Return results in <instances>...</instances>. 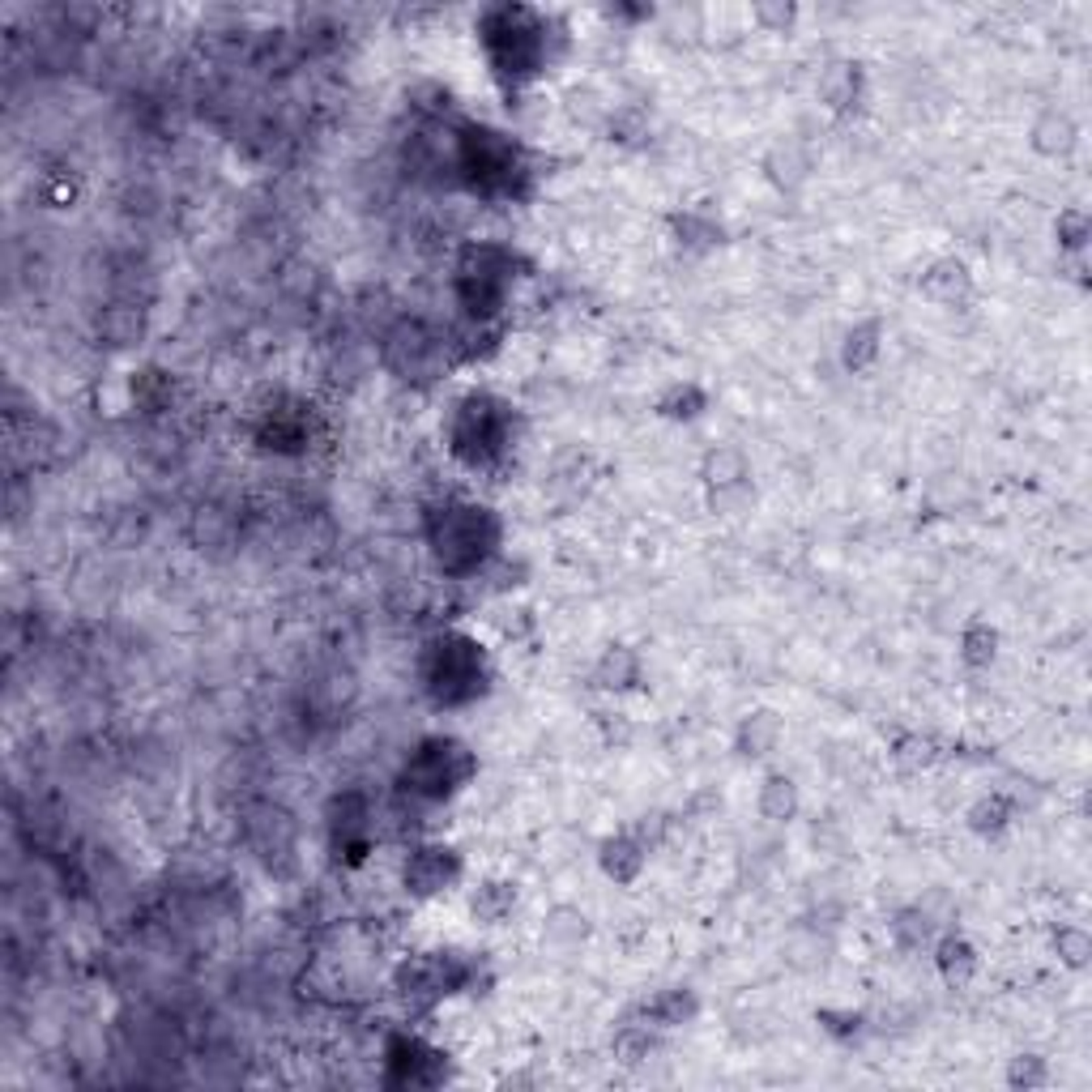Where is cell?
I'll return each mask as SVG.
<instances>
[{
	"instance_id": "cell-1",
	"label": "cell",
	"mask_w": 1092,
	"mask_h": 1092,
	"mask_svg": "<svg viewBox=\"0 0 1092 1092\" xmlns=\"http://www.w3.org/2000/svg\"><path fill=\"white\" fill-rule=\"evenodd\" d=\"M483 508H448L444 513V538H440V559L461 572V555L465 567L483 555Z\"/></svg>"
},
{
	"instance_id": "cell-2",
	"label": "cell",
	"mask_w": 1092,
	"mask_h": 1092,
	"mask_svg": "<svg viewBox=\"0 0 1092 1092\" xmlns=\"http://www.w3.org/2000/svg\"><path fill=\"white\" fill-rule=\"evenodd\" d=\"M448 879H452V858H448V849H419V854L410 858L406 883L414 892H435V888H444Z\"/></svg>"
},
{
	"instance_id": "cell-3",
	"label": "cell",
	"mask_w": 1092,
	"mask_h": 1092,
	"mask_svg": "<svg viewBox=\"0 0 1092 1092\" xmlns=\"http://www.w3.org/2000/svg\"><path fill=\"white\" fill-rule=\"evenodd\" d=\"M939 964H943V973L956 982V977H969L973 973V948L969 943H961V939H948L943 948H939Z\"/></svg>"
},
{
	"instance_id": "cell-4",
	"label": "cell",
	"mask_w": 1092,
	"mask_h": 1092,
	"mask_svg": "<svg viewBox=\"0 0 1092 1092\" xmlns=\"http://www.w3.org/2000/svg\"><path fill=\"white\" fill-rule=\"evenodd\" d=\"M508 905H513V892H508V888H500V883H491V888H483V892L474 896V918L500 921L504 913H508Z\"/></svg>"
},
{
	"instance_id": "cell-5",
	"label": "cell",
	"mask_w": 1092,
	"mask_h": 1092,
	"mask_svg": "<svg viewBox=\"0 0 1092 1092\" xmlns=\"http://www.w3.org/2000/svg\"><path fill=\"white\" fill-rule=\"evenodd\" d=\"M764 811L773 819H785L794 811V790H790V781L785 776H773L768 781V794H764Z\"/></svg>"
},
{
	"instance_id": "cell-6",
	"label": "cell",
	"mask_w": 1092,
	"mask_h": 1092,
	"mask_svg": "<svg viewBox=\"0 0 1092 1092\" xmlns=\"http://www.w3.org/2000/svg\"><path fill=\"white\" fill-rule=\"evenodd\" d=\"M1058 956H1063L1071 969H1079V964L1088 961V934L1076 931V926H1066V931H1058Z\"/></svg>"
},
{
	"instance_id": "cell-7",
	"label": "cell",
	"mask_w": 1092,
	"mask_h": 1092,
	"mask_svg": "<svg viewBox=\"0 0 1092 1092\" xmlns=\"http://www.w3.org/2000/svg\"><path fill=\"white\" fill-rule=\"evenodd\" d=\"M649 1012H653L658 1024H683L687 1015H692V999H687V994H666V999H658Z\"/></svg>"
},
{
	"instance_id": "cell-8",
	"label": "cell",
	"mask_w": 1092,
	"mask_h": 1092,
	"mask_svg": "<svg viewBox=\"0 0 1092 1092\" xmlns=\"http://www.w3.org/2000/svg\"><path fill=\"white\" fill-rule=\"evenodd\" d=\"M1041 1079H1045V1071L1037 1066V1058H1015L1012 1084H1041Z\"/></svg>"
}]
</instances>
